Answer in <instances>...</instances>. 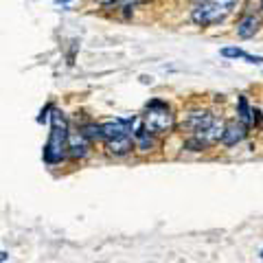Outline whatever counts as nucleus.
<instances>
[{
    "label": "nucleus",
    "mask_w": 263,
    "mask_h": 263,
    "mask_svg": "<svg viewBox=\"0 0 263 263\" xmlns=\"http://www.w3.org/2000/svg\"><path fill=\"white\" fill-rule=\"evenodd\" d=\"M68 123L60 110H53L51 114V138L44 147V160L48 164H57L64 160L66 149H68Z\"/></svg>",
    "instance_id": "obj_1"
},
{
    "label": "nucleus",
    "mask_w": 263,
    "mask_h": 263,
    "mask_svg": "<svg viewBox=\"0 0 263 263\" xmlns=\"http://www.w3.org/2000/svg\"><path fill=\"white\" fill-rule=\"evenodd\" d=\"M237 0H204L202 5H197L193 9V22L200 27H211L226 18V15L235 9Z\"/></svg>",
    "instance_id": "obj_2"
},
{
    "label": "nucleus",
    "mask_w": 263,
    "mask_h": 263,
    "mask_svg": "<svg viewBox=\"0 0 263 263\" xmlns=\"http://www.w3.org/2000/svg\"><path fill=\"white\" fill-rule=\"evenodd\" d=\"M174 125V114H171L169 105L162 101H152L147 105V112L143 117V127L152 134H160V132H167Z\"/></svg>",
    "instance_id": "obj_3"
},
{
    "label": "nucleus",
    "mask_w": 263,
    "mask_h": 263,
    "mask_svg": "<svg viewBox=\"0 0 263 263\" xmlns=\"http://www.w3.org/2000/svg\"><path fill=\"white\" fill-rule=\"evenodd\" d=\"M134 119H114V121H108L101 125V132H103V138H117V136H123V134H129V127Z\"/></svg>",
    "instance_id": "obj_4"
},
{
    "label": "nucleus",
    "mask_w": 263,
    "mask_h": 263,
    "mask_svg": "<svg viewBox=\"0 0 263 263\" xmlns=\"http://www.w3.org/2000/svg\"><path fill=\"white\" fill-rule=\"evenodd\" d=\"M88 136L84 132H75V134L68 136V154L72 158H84L88 154Z\"/></svg>",
    "instance_id": "obj_5"
},
{
    "label": "nucleus",
    "mask_w": 263,
    "mask_h": 263,
    "mask_svg": "<svg viewBox=\"0 0 263 263\" xmlns=\"http://www.w3.org/2000/svg\"><path fill=\"white\" fill-rule=\"evenodd\" d=\"M213 121H215V117H213L211 112H193L191 117L184 121V125L191 134H197V132H202L204 127H209Z\"/></svg>",
    "instance_id": "obj_6"
},
{
    "label": "nucleus",
    "mask_w": 263,
    "mask_h": 263,
    "mask_svg": "<svg viewBox=\"0 0 263 263\" xmlns=\"http://www.w3.org/2000/svg\"><path fill=\"white\" fill-rule=\"evenodd\" d=\"M246 138V125L243 123L239 121H230V123H226V132H224V138H221V141H224V145H237V143H241Z\"/></svg>",
    "instance_id": "obj_7"
},
{
    "label": "nucleus",
    "mask_w": 263,
    "mask_h": 263,
    "mask_svg": "<svg viewBox=\"0 0 263 263\" xmlns=\"http://www.w3.org/2000/svg\"><path fill=\"white\" fill-rule=\"evenodd\" d=\"M257 31H259V18H257V15H252V13L243 15V18L237 22V35L243 37V40L252 37Z\"/></svg>",
    "instance_id": "obj_8"
},
{
    "label": "nucleus",
    "mask_w": 263,
    "mask_h": 263,
    "mask_svg": "<svg viewBox=\"0 0 263 263\" xmlns=\"http://www.w3.org/2000/svg\"><path fill=\"white\" fill-rule=\"evenodd\" d=\"M132 147H134V138H132V134H123V136L110 138V141H108V149H110V154H114V156L127 154Z\"/></svg>",
    "instance_id": "obj_9"
},
{
    "label": "nucleus",
    "mask_w": 263,
    "mask_h": 263,
    "mask_svg": "<svg viewBox=\"0 0 263 263\" xmlns=\"http://www.w3.org/2000/svg\"><path fill=\"white\" fill-rule=\"evenodd\" d=\"M136 145H138V149H143V152H147V149H152V145H154V141H152V132H147L145 127H138L136 132Z\"/></svg>",
    "instance_id": "obj_10"
},
{
    "label": "nucleus",
    "mask_w": 263,
    "mask_h": 263,
    "mask_svg": "<svg viewBox=\"0 0 263 263\" xmlns=\"http://www.w3.org/2000/svg\"><path fill=\"white\" fill-rule=\"evenodd\" d=\"M250 114H252V112H250V108H248V101H246V97H241V99H239V119H241L243 125L252 121Z\"/></svg>",
    "instance_id": "obj_11"
},
{
    "label": "nucleus",
    "mask_w": 263,
    "mask_h": 263,
    "mask_svg": "<svg viewBox=\"0 0 263 263\" xmlns=\"http://www.w3.org/2000/svg\"><path fill=\"white\" fill-rule=\"evenodd\" d=\"M221 55H224V57H235V60H237V57H243V60H246V55H248V53H243L241 48H221Z\"/></svg>",
    "instance_id": "obj_12"
},
{
    "label": "nucleus",
    "mask_w": 263,
    "mask_h": 263,
    "mask_svg": "<svg viewBox=\"0 0 263 263\" xmlns=\"http://www.w3.org/2000/svg\"><path fill=\"white\" fill-rule=\"evenodd\" d=\"M121 3H123V7H127V9H129V7L143 5V3H147V0H121Z\"/></svg>",
    "instance_id": "obj_13"
},
{
    "label": "nucleus",
    "mask_w": 263,
    "mask_h": 263,
    "mask_svg": "<svg viewBox=\"0 0 263 263\" xmlns=\"http://www.w3.org/2000/svg\"><path fill=\"white\" fill-rule=\"evenodd\" d=\"M99 3H101V5H105V7H108V5H117V3H119V0H99Z\"/></svg>",
    "instance_id": "obj_14"
},
{
    "label": "nucleus",
    "mask_w": 263,
    "mask_h": 263,
    "mask_svg": "<svg viewBox=\"0 0 263 263\" xmlns=\"http://www.w3.org/2000/svg\"><path fill=\"white\" fill-rule=\"evenodd\" d=\"M3 263H7V252H3Z\"/></svg>",
    "instance_id": "obj_15"
},
{
    "label": "nucleus",
    "mask_w": 263,
    "mask_h": 263,
    "mask_svg": "<svg viewBox=\"0 0 263 263\" xmlns=\"http://www.w3.org/2000/svg\"><path fill=\"white\" fill-rule=\"evenodd\" d=\"M261 7H263V0H261Z\"/></svg>",
    "instance_id": "obj_16"
},
{
    "label": "nucleus",
    "mask_w": 263,
    "mask_h": 263,
    "mask_svg": "<svg viewBox=\"0 0 263 263\" xmlns=\"http://www.w3.org/2000/svg\"><path fill=\"white\" fill-rule=\"evenodd\" d=\"M261 257H263V252H261Z\"/></svg>",
    "instance_id": "obj_17"
}]
</instances>
